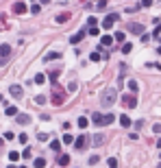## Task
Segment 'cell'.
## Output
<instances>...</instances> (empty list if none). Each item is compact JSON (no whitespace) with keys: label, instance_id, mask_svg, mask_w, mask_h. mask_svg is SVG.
<instances>
[{"label":"cell","instance_id":"obj_27","mask_svg":"<svg viewBox=\"0 0 161 168\" xmlns=\"http://www.w3.org/2000/svg\"><path fill=\"white\" fill-rule=\"evenodd\" d=\"M128 90H131V92H137V90H139L137 81H133V79H131V81H128Z\"/></svg>","mask_w":161,"mask_h":168},{"label":"cell","instance_id":"obj_37","mask_svg":"<svg viewBox=\"0 0 161 168\" xmlns=\"http://www.w3.org/2000/svg\"><path fill=\"white\" fill-rule=\"evenodd\" d=\"M37 140H39V142H46V140H48V135H46V133H39V135H37Z\"/></svg>","mask_w":161,"mask_h":168},{"label":"cell","instance_id":"obj_25","mask_svg":"<svg viewBox=\"0 0 161 168\" xmlns=\"http://www.w3.org/2000/svg\"><path fill=\"white\" fill-rule=\"evenodd\" d=\"M107 9V0H100V2H96V11H105Z\"/></svg>","mask_w":161,"mask_h":168},{"label":"cell","instance_id":"obj_39","mask_svg":"<svg viewBox=\"0 0 161 168\" xmlns=\"http://www.w3.org/2000/svg\"><path fill=\"white\" fill-rule=\"evenodd\" d=\"M91 61H100V55L98 52H91Z\"/></svg>","mask_w":161,"mask_h":168},{"label":"cell","instance_id":"obj_30","mask_svg":"<svg viewBox=\"0 0 161 168\" xmlns=\"http://www.w3.org/2000/svg\"><path fill=\"white\" fill-rule=\"evenodd\" d=\"M131 50H133V44H124V46H122V52H124V55H128Z\"/></svg>","mask_w":161,"mask_h":168},{"label":"cell","instance_id":"obj_23","mask_svg":"<svg viewBox=\"0 0 161 168\" xmlns=\"http://www.w3.org/2000/svg\"><path fill=\"white\" fill-rule=\"evenodd\" d=\"M59 164H61V166H68V164H70V155H65V153L59 155Z\"/></svg>","mask_w":161,"mask_h":168},{"label":"cell","instance_id":"obj_47","mask_svg":"<svg viewBox=\"0 0 161 168\" xmlns=\"http://www.w3.org/2000/svg\"><path fill=\"white\" fill-rule=\"evenodd\" d=\"M9 168H15V166H9Z\"/></svg>","mask_w":161,"mask_h":168},{"label":"cell","instance_id":"obj_34","mask_svg":"<svg viewBox=\"0 0 161 168\" xmlns=\"http://www.w3.org/2000/svg\"><path fill=\"white\" fill-rule=\"evenodd\" d=\"M109 168H118V160L116 157H109Z\"/></svg>","mask_w":161,"mask_h":168},{"label":"cell","instance_id":"obj_5","mask_svg":"<svg viewBox=\"0 0 161 168\" xmlns=\"http://www.w3.org/2000/svg\"><path fill=\"white\" fill-rule=\"evenodd\" d=\"M50 100H52V105H63V100H65V96H63V92H61L59 87H54V92H52V96H50Z\"/></svg>","mask_w":161,"mask_h":168},{"label":"cell","instance_id":"obj_8","mask_svg":"<svg viewBox=\"0 0 161 168\" xmlns=\"http://www.w3.org/2000/svg\"><path fill=\"white\" fill-rule=\"evenodd\" d=\"M9 94H11L13 98H22L24 90H22V85H11V87H9Z\"/></svg>","mask_w":161,"mask_h":168},{"label":"cell","instance_id":"obj_3","mask_svg":"<svg viewBox=\"0 0 161 168\" xmlns=\"http://www.w3.org/2000/svg\"><path fill=\"white\" fill-rule=\"evenodd\" d=\"M122 103H124V107L135 109L137 107V94H135V92H133V94H124V96H122Z\"/></svg>","mask_w":161,"mask_h":168},{"label":"cell","instance_id":"obj_18","mask_svg":"<svg viewBox=\"0 0 161 168\" xmlns=\"http://www.w3.org/2000/svg\"><path fill=\"white\" fill-rule=\"evenodd\" d=\"M54 59H61V52H48L44 57V61H54Z\"/></svg>","mask_w":161,"mask_h":168},{"label":"cell","instance_id":"obj_36","mask_svg":"<svg viewBox=\"0 0 161 168\" xmlns=\"http://www.w3.org/2000/svg\"><path fill=\"white\" fill-rule=\"evenodd\" d=\"M31 155H33V153H31V148H24V151H22V157H24V160H28Z\"/></svg>","mask_w":161,"mask_h":168},{"label":"cell","instance_id":"obj_19","mask_svg":"<svg viewBox=\"0 0 161 168\" xmlns=\"http://www.w3.org/2000/svg\"><path fill=\"white\" fill-rule=\"evenodd\" d=\"M100 44L107 48V46H111V44H113V37H111V35H105V37H100Z\"/></svg>","mask_w":161,"mask_h":168},{"label":"cell","instance_id":"obj_17","mask_svg":"<svg viewBox=\"0 0 161 168\" xmlns=\"http://www.w3.org/2000/svg\"><path fill=\"white\" fill-rule=\"evenodd\" d=\"M85 35H87V31H79L76 35H72V44H79V42L83 40V37H85Z\"/></svg>","mask_w":161,"mask_h":168},{"label":"cell","instance_id":"obj_28","mask_svg":"<svg viewBox=\"0 0 161 168\" xmlns=\"http://www.w3.org/2000/svg\"><path fill=\"white\" fill-rule=\"evenodd\" d=\"M5 114H7V116H11V118H13V116H15V114H17V109H15V107H7V109H5Z\"/></svg>","mask_w":161,"mask_h":168},{"label":"cell","instance_id":"obj_24","mask_svg":"<svg viewBox=\"0 0 161 168\" xmlns=\"http://www.w3.org/2000/svg\"><path fill=\"white\" fill-rule=\"evenodd\" d=\"M33 164H35V168H46V160H44V157H37Z\"/></svg>","mask_w":161,"mask_h":168},{"label":"cell","instance_id":"obj_13","mask_svg":"<svg viewBox=\"0 0 161 168\" xmlns=\"http://www.w3.org/2000/svg\"><path fill=\"white\" fill-rule=\"evenodd\" d=\"M111 122H116V116H113V114H107V116H102V127H109Z\"/></svg>","mask_w":161,"mask_h":168},{"label":"cell","instance_id":"obj_26","mask_svg":"<svg viewBox=\"0 0 161 168\" xmlns=\"http://www.w3.org/2000/svg\"><path fill=\"white\" fill-rule=\"evenodd\" d=\"M20 153H17V151H11V153H9V160H11V162H17V160H20Z\"/></svg>","mask_w":161,"mask_h":168},{"label":"cell","instance_id":"obj_44","mask_svg":"<svg viewBox=\"0 0 161 168\" xmlns=\"http://www.w3.org/2000/svg\"><path fill=\"white\" fill-rule=\"evenodd\" d=\"M157 52H159V55H161V46H159V48H157Z\"/></svg>","mask_w":161,"mask_h":168},{"label":"cell","instance_id":"obj_2","mask_svg":"<svg viewBox=\"0 0 161 168\" xmlns=\"http://www.w3.org/2000/svg\"><path fill=\"white\" fill-rule=\"evenodd\" d=\"M9 57H11V46H9V44H2V46H0V68L9 61Z\"/></svg>","mask_w":161,"mask_h":168},{"label":"cell","instance_id":"obj_42","mask_svg":"<svg viewBox=\"0 0 161 168\" xmlns=\"http://www.w3.org/2000/svg\"><path fill=\"white\" fill-rule=\"evenodd\" d=\"M39 2H42V5H48V2H50V0H39Z\"/></svg>","mask_w":161,"mask_h":168},{"label":"cell","instance_id":"obj_10","mask_svg":"<svg viewBox=\"0 0 161 168\" xmlns=\"http://www.w3.org/2000/svg\"><path fill=\"white\" fill-rule=\"evenodd\" d=\"M91 142L96 144V146H100V144L107 142V135H105V133H96V135H91Z\"/></svg>","mask_w":161,"mask_h":168},{"label":"cell","instance_id":"obj_31","mask_svg":"<svg viewBox=\"0 0 161 168\" xmlns=\"http://www.w3.org/2000/svg\"><path fill=\"white\" fill-rule=\"evenodd\" d=\"M17 140H20V144H26V142H28V135H26V133H20V135H17Z\"/></svg>","mask_w":161,"mask_h":168},{"label":"cell","instance_id":"obj_38","mask_svg":"<svg viewBox=\"0 0 161 168\" xmlns=\"http://www.w3.org/2000/svg\"><path fill=\"white\" fill-rule=\"evenodd\" d=\"M98 160H100V157H98V155H91V157H89V164H96Z\"/></svg>","mask_w":161,"mask_h":168},{"label":"cell","instance_id":"obj_46","mask_svg":"<svg viewBox=\"0 0 161 168\" xmlns=\"http://www.w3.org/2000/svg\"><path fill=\"white\" fill-rule=\"evenodd\" d=\"M0 103H2V94H0Z\"/></svg>","mask_w":161,"mask_h":168},{"label":"cell","instance_id":"obj_15","mask_svg":"<svg viewBox=\"0 0 161 168\" xmlns=\"http://www.w3.org/2000/svg\"><path fill=\"white\" fill-rule=\"evenodd\" d=\"M68 20H70V13H59V15L54 17L57 24H63V22H68Z\"/></svg>","mask_w":161,"mask_h":168},{"label":"cell","instance_id":"obj_11","mask_svg":"<svg viewBox=\"0 0 161 168\" xmlns=\"http://www.w3.org/2000/svg\"><path fill=\"white\" fill-rule=\"evenodd\" d=\"M128 31H131V33H135V35H141V33H144V24H137V22H135V24H131V26H128Z\"/></svg>","mask_w":161,"mask_h":168},{"label":"cell","instance_id":"obj_29","mask_svg":"<svg viewBox=\"0 0 161 168\" xmlns=\"http://www.w3.org/2000/svg\"><path fill=\"white\" fill-rule=\"evenodd\" d=\"M63 142H65V144H72V142H74V135H72V133H65V135H63Z\"/></svg>","mask_w":161,"mask_h":168},{"label":"cell","instance_id":"obj_40","mask_svg":"<svg viewBox=\"0 0 161 168\" xmlns=\"http://www.w3.org/2000/svg\"><path fill=\"white\" fill-rule=\"evenodd\" d=\"M153 5V0H141V7H150Z\"/></svg>","mask_w":161,"mask_h":168},{"label":"cell","instance_id":"obj_16","mask_svg":"<svg viewBox=\"0 0 161 168\" xmlns=\"http://www.w3.org/2000/svg\"><path fill=\"white\" fill-rule=\"evenodd\" d=\"M33 81L37 83V85H44V83H46V74H44V72H37Z\"/></svg>","mask_w":161,"mask_h":168},{"label":"cell","instance_id":"obj_12","mask_svg":"<svg viewBox=\"0 0 161 168\" xmlns=\"http://www.w3.org/2000/svg\"><path fill=\"white\" fill-rule=\"evenodd\" d=\"M120 125L124 127V129H128V127H133V122H131V118H128L126 114H122V116H120Z\"/></svg>","mask_w":161,"mask_h":168},{"label":"cell","instance_id":"obj_33","mask_svg":"<svg viewBox=\"0 0 161 168\" xmlns=\"http://www.w3.org/2000/svg\"><path fill=\"white\" fill-rule=\"evenodd\" d=\"M113 40H116V42H122V40H124V33H122V31H118L116 35H113Z\"/></svg>","mask_w":161,"mask_h":168},{"label":"cell","instance_id":"obj_41","mask_svg":"<svg viewBox=\"0 0 161 168\" xmlns=\"http://www.w3.org/2000/svg\"><path fill=\"white\" fill-rule=\"evenodd\" d=\"M155 133H161V125H155V129H153Z\"/></svg>","mask_w":161,"mask_h":168},{"label":"cell","instance_id":"obj_9","mask_svg":"<svg viewBox=\"0 0 161 168\" xmlns=\"http://www.w3.org/2000/svg\"><path fill=\"white\" fill-rule=\"evenodd\" d=\"M13 118H15L17 125H28V122H31V116H28V114H15Z\"/></svg>","mask_w":161,"mask_h":168},{"label":"cell","instance_id":"obj_21","mask_svg":"<svg viewBox=\"0 0 161 168\" xmlns=\"http://www.w3.org/2000/svg\"><path fill=\"white\" fill-rule=\"evenodd\" d=\"M87 33H89L91 37H96V35H100V29H98L96 24H94V26H89V29H87Z\"/></svg>","mask_w":161,"mask_h":168},{"label":"cell","instance_id":"obj_6","mask_svg":"<svg viewBox=\"0 0 161 168\" xmlns=\"http://www.w3.org/2000/svg\"><path fill=\"white\" fill-rule=\"evenodd\" d=\"M11 11L15 13V15H24L26 11H28V5L26 2H13V9Z\"/></svg>","mask_w":161,"mask_h":168},{"label":"cell","instance_id":"obj_14","mask_svg":"<svg viewBox=\"0 0 161 168\" xmlns=\"http://www.w3.org/2000/svg\"><path fill=\"white\" fill-rule=\"evenodd\" d=\"M91 122L96 125V127H102V114H98V111H96V114H91Z\"/></svg>","mask_w":161,"mask_h":168},{"label":"cell","instance_id":"obj_20","mask_svg":"<svg viewBox=\"0 0 161 168\" xmlns=\"http://www.w3.org/2000/svg\"><path fill=\"white\" fill-rule=\"evenodd\" d=\"M50 148H52L54 153H59V151H61V142H59V140H52V142H50Z\"/></svg>","mask_w":161,"mask_h":168},{"label":"cell","instance_id":"obj_22","mask_svg":"<svg viewBox=\"0 0 161 168\" xmlns=\"http://www.w3.org/2000/svg\"><path fill=\"white\" fill-rule=\"evenodd\" d=\"M76 125H79V127H81V129H87V125H89V120H87V118H85V116H81V118H79V122H76Z\"/></svg>","mask_w":161,"mask_h":168},{"label":"cell","instance_id":"obj_43","mask_svg":"<svg viewBox=\"0 0 161 168\" xmlns=\"http://www.w3.org/2000/svg\"><path fill=\"white\" fill-rule=\"evenodd\" d=\"M157 146H159V148H161V138H159V142H157Z\"/></svg>","mask_w":161,"mask_h":168},{"label":"cell","instance_id":"obj_32","mask_svg":"<svg viewBox=\"0 0 161 168\" xmlns=\"http://www.w3.org/2000/svg\"><path fill=\"white\" fill-rule=\"evenodd\" d=\"M39 9H42V7H39V2H37V5H33L31 9H28V11H31V13H35V15H37V13H39Z\"/></svg>","mask_w":161,"mask_h":168},{"label":"cell","instance_id":"obj_4","mask_svg":"<svg viewBox=\"0 0 161 168\" xmlns=\"http://www.w3.org/2000/svg\"><path fill=\"white\" fill-rule=\"evenodd\" d=\"M118 22V13H109L107 17H105V20H102V29H105V31H109V29H113V24H116Z\"/></svg>","mask_w":161,"mask_h":168},{"label":"cell","instance_id":"obj_35","mask_svg":"<svg viewBox=\"0 0 161 168\" xmlns=\"http://www.w3.org/2000/svg\"><path fill=\"white\" fill-rule=\"evenodd\" d=\"M35 103H37V105H44V103H46V96H35Z\"/></svg>","mask_w":161,"mask_h":168},{"label":"cell","instance_id":"obj_48","mask_svg":"<svg viewBox=\"0 0 161 168\" xmlns=\"http://www.w3.org/2000/svg\"><path fill=\"white\" fill-rule=\"evenodd\" d=\"M20 168H26V166H20Z\"/></svg>","mask_w":161,"mask_h":168},{"label":"cell","instance_id":"obj_7","mask_svg":"<svg viewBox=\"0 0 161 168\" xmlns=\"http://www.w3.org/2000/svg\"><path fill=\"white\" fill-rule=\"evenodd\" d=\"M87 142H89V138H87V135L76 138V140H74V146H76V151H83V148L87 146Z\"/></svg>","mask_w":161,"mask_h":168},{"label":"cell","instance_id":"obj_45","mask_svg":"<svg viewBox=\"0 0 161 168\" xmlns=\"http://www.w3.org/2000/svg\"><path fill=\"white\" fill-rule=\"evenodd\" d=\"M157 168H161V162H159V164H157Z\"/></svg>","mask_w":161,"mask_h":168},{"label":"cell","instance_id":"obj_1","mask_svg":"<svg viewBox=\"0 0 161 168\" xmlns=\"http://www.w3.org/2000/svg\"><path fill=\"white\" fill-rule=\"evenodd\" d=\"M116 100H118V92L113 90V87H107V90L100 94V105H102V107H111Z\"/></svg>","mask_w":161,"mask_h":168}]
</instances>
